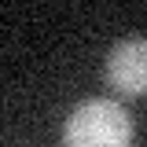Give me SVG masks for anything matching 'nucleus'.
Masks as SVG:
<instances>
[{
  "label": "nucleus",
  "instance_id": "obj_1",
  "mask_svg": "<svg viewBox=\"0 0 147 147\" xmlns=\"http://www.w3.org/2000/svg\"><path fill=\"white\" fill-rule=\"evenodd\" d=\"M132 121L114 99H85L63 125V147H129Z\"/></svg>",
  "mask_w": 147,
  "mask_h": 147
},
{
  "label": "nucleus",
  "instance_id": "obj_2",
  "mask_svg": "<svg viewBox=\"0 0 147 147\" xmlns=\"http://www.w3.org/2000/svg\"><path fill=\"white\" fill-rule=\"evenodd\" d=\"M107 81L121 96L147 92V37H125L107 55Z\"/></svg>",
  "mask_w": 147,
  "mask_h": 147
}]
</instances>
